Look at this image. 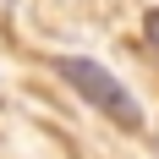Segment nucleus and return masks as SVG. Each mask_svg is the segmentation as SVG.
Masks as SVG:
<instances>
[{"instance_id":"obj_1","label":"nucleus","mask_w":159,"mask_h":159,"mask_svg":"<svg viewBox=\"0 0 159 159\" xmlns=\"http://www.w3.org/2000/svg\"><path fill=\"white\" fill-rule=\"evenodd\" d=\"M55 71L66 77V88H77L99 115H110L115 126H126V132L143 126V104H137V99L121 88V77H115V71H104L99 61H88V55H61V61H55Z\"/></svg>"},{"instance_id":"obj_2","label":"nucleus","mask_w":159,"mask_h":159,"mask_svg":"<svg viewBox=\"0 0 159 159\" xmlns=\"http://www.w3.org/2000/svg\"><path fill=\"white\" fill-rule=\"evenodd\" d=\"M143 33H148V44H154V49H159V6H154V11H148V16H143Z\"/></svg>"}]
</instances>
